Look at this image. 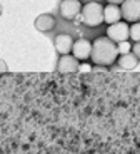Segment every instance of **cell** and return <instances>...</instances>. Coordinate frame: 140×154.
Masks as SVG:
<instances>
[{"instance_id":"1","label":"cell","mask_w":140,"mask_h":154,"mask_svg":"<svg viewBox=\"0 0 140 154\" xmlns=\"http://www.w3.org/2000/svg\"><path fill=\"white\" fill-rule=\"evenodd\" d=\"M118 50H117V44L112 42L109 37H97L92 42V55L90 60L95 66H112L115 64L118 59Z\"/></svg>"},{"instance_id":"2","label":"cell","mask_w":140,"mask_h":154,"mask_svg":"<svg viewBox=\"0 0 140 154\" xmlns=\"http://www.w3.org/2000/svg\"><path fill=\"white\" fill-rule=\"evenodd\" d=\"M82 23H85L87 27H99L103 23V5L90 0L87 4L82 5Z\"/></svg>"},{"instance_id":"3","label":"cell","mask_w":140,"mask_h":154,"mask_svg":"<svg viewBox=\"0 0 140 154\" xmlns=\"http://www.w3.org/2000/svg\"><path fill=\"white\" fill-rule=\"evenodd\" d=\"M105 37H109L110 40L115 42V44L125 42V40H129V38H130V25L125 22V20L110 23L109 27H107Z\"/></svg>"},{"instance_id":"4","label":"cell","mask_w":140,"mask_h":154,"mask_svg":"<svg viewBox=\"0 0 140 154\" xmlns=\"http://www.w3.org/2000/svg\"><path fill=\"white\" fill-rule=\"evenodd\" d=\"M122 19L127 23L140 22V0H125L120 5Z\"/></svg>"},{"instance_id":"5","label":"cell","mask_w":140,"mask_h":154,"mask_svg":"<svg viewBox=\"0 0 140 154\" xmlns=\"http://www.w3.org/2000/svg\"><path fill=\"white\" fill-rule=\"evenodd\" d=\"M58 14L65 20H75L82 14V2L80 0H62Z\"/></svg>"},{"instance_id":"6","label":"cell","mask_w":140,"mask_h":154,"mask_svg":"<svg viewBox=\"0 0 140 154\" xmlns=\"http://www.w3.org/2000/svg\"><path fill=\"white\" fill-rule=\"evenodd\" d=\"M72 55L79 62L88 60L90 55H92V42H90V40H87V38H77V40H73Z\"/></svg>"},{"instance_id":"7","label":"cell","mask_w":140,"mask_h":154,"mask_svg":"<svg viewBox=\"0 0 140 154\" xmlns=\"http://www.w3.org/2000/svg\"><path fill=\"white\" fill-rule=\"evenodd\" d=\"M57 70L60 74H73L77 70H80V62L72 54L60 55V59L57 62Z\"/></svg>"},{"instance_id":"8","label":"cell","mask_w":140,"mask_h":154,"mask_svg":"<svg viewBox=\"0 0 140 154\" xmlns=\"http://www.w3.org/2000/svg\"><path fill=\"white\" fill-rule=\"evenodd\" d=\"M55 50L60 55H67L72 54V47H73V37L68 34H58L55 37Z\"/></svg>"},{"instance_id":"9","label":"cell","mask_w":140,"mask_h":154,"mask_svg":"<svg viewBox=\"0 0 140 154\" xmlns=\"http://www.w3.org/2000/svg\"><path fill=\"white\" fill-rule=\"evenodd\" d=\"M34 25L38 32H50V30L55 29L57 20H55V17H53L52 14H42V15H38L37 19H35Z\"/></svg>"},{"instance_id":"10","label":"cell","mask_w":140,"mask_h":154,"mask_svg":"<svg viewBox=\"0 0 140 154\" xmlns=\"http://www.w3.org/2000/svg\"><path fill=\"white\" fill-rule=\"evenodd\" d=\"M122 20V10H120V5H115V4H107L103 7V22L105 23H115V22H120Z\"/></svg>"},{"instance_id":"11","label":"cell","mask_w":140,"mask_h":154,"mask_svg":"<svg viewBox=\"0 0 140 154\" xmlns=\"http://www.w3.org/2000/svg\"><path fill=\"white\" fill-rule=\"evenodd\" d=\"M117 64L122 67V69H125V70H132V69H135V67H137V64H139V59H137L135 55L132 54V52H129V54L118 55Z\"/></svg>"},{"instance_id":"12","label":"cell","mask_w":140,"mask_h":154,"mask_svg":"<svg viewBox=\"0 0 140 154\" xmlns=\"http://www.w3.org/2000/svg\"><path fill=\"white\" fill-rule=\"evenodd\" d=\"M130 38L133 42H140V22H135L130 25Z\"/></svg>"},{"instance_id":"13","label":"cell","mask_w":140,"mask_h":154,"mask_svg":"<svg viewBox=\"0 0 140 154\" xmlns=\"http://www.w3.org/2000/svg\"><path fill=\"white\" fill-rule=\"evenodd\" d=\"M117 50H118V54H129L130 50H132V44L129 42V40H125V42H120L117 44Z\"/></svg>"},{"instance_id":"14","label":"cell","mask_w":140,"mask_h":154,"mask_svg":"<svg viewBox=\"0 0 140 154\" xmlns=\"http://www.w3.org/2000/svg\"><path fill=\"white\" fill-rule=\"evenodd\" d=\"M132 54L140 60V42H133V45H132Z\"/></svg>"},{"instance_id":"15","label":"cell","mask_w":140,"mask_h":154,"mask_svg":"<svg viewBox=\"0 0 140 154\" xmlns=\"http://www.w3.org/2000/svg\"><path fill=\"white\" fill-rule=\"evenodd\" d=\"M8 70V67H7V62L4 60V59H0V74H5Z\"/></svg>"},{"instance_id":"16","label":"cell","mask_w":140,"mask_h":154,"mask_svg":"<svg viewBox=\"0 0 140 154\" xmlns=\"http://www.w3.org/2000/svg\"><path fill=\"white\" fill-rule=\"evenodd\" d=\"M125 0H107V4H115V5H122Z\"/></svg>"},{"instance_id":"17","label":"cell","mask_w":140,"mask_h":154,"mask_svg":"<svg viewBox=\"0 0 140 154\" xmlns=\"http://www.w3.org/2000/svg\"><path fill=\"white\" fill-rule=\"evenodd\" d=\"M0 15H2V5H0Z\"/></svg>"}]
</instances>
